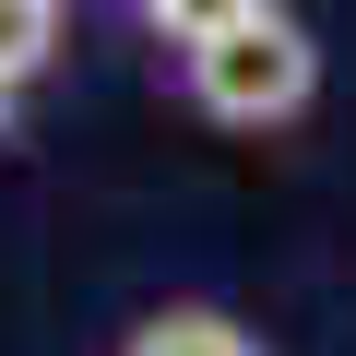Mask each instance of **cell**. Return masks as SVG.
<instances>
[{
  "mask_svg": "<svg viewBox=\"0 0 356 356\" xmlns=\"http://www.w3.org/2000/svg\"><path fill=\"white\" fill-rule=\"evenodd\" d=\"M178 72H191V107L214 131H285L321 95V36L273 0V13H250V24H226L202 48H178Z\"/></svg>",
  "mask_w": 356,
  "mask_h": 356,
  "instance_id": "obj_1",
  "label": "cell"
},
{
  "mask_svg": "<svg viewBox=\"0 0 356 356\" xmlns=\"http://www.w3.org/2000/svg\"><path fill=\"white\" fill-rule=\"evenodd\" d=\"M119 356H261V332H250L238 309H202V297H178V309L131 321V344H119Z\"/></svg>",
  "mask_w": 356,
  "mask_h": 356,
  "instance_id": "obj_2",
  "label": "cell"
},
{
  "mask_svg": "<svg viewBox=\"0 0 356 356\" xmlns=\"http://www.w3.org/2000/svg\"><path fill=\"white\" fill-rule=\"evenodd\" d=\"M60 13H72V0H0V95H24L60 60Z\"/></svg>",
  "mask_w": 356,
  "mask_h": 356,
  "instance_id": "obj_3",
  "label": "cell"
},
{
  "mask_svg": "<svg viewBox=\"0 0 356 356\" xmlns=\"http://www.w3.org/2000/svg\"><path fill=\"white\" fill-rule=\"evenodd\" d=\"M250 13H273V0H143V24H154L166 48H202V36H226V24H250Z\"/></svg>",
  "mask_w": 356,
  "mask_h": 356,
  "instance_id": "obj_4",
  "label": "cell"
}]
</instances>
